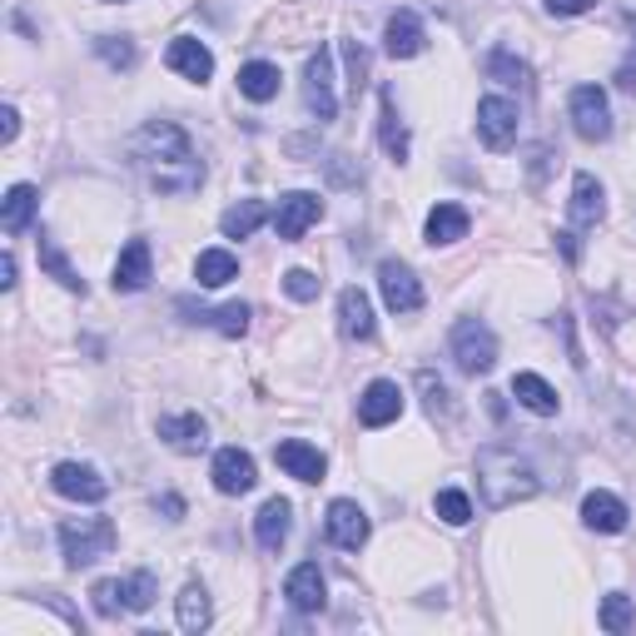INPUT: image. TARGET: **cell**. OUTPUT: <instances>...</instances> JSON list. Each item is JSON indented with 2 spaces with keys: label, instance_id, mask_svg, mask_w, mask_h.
I'll use <instances>...</instances> for the list:
<instances>
[{
  "label": "cell",
  "instance_id": "cell-1",
  "mask_svg": "<svg viewBox=\"0 0 636 636\" xmlns=\"http://www.w3.org/2000/svg\"><path fill=\"white\" fill-rule=\"evenodd\" d=\"M130 160L140 164L144 180L160 195H195L199 180H205V164H199L195 144H189V135L174 119H150L130 140Z\"/></svg>",
  "mask_w": 636,
  "mask_h": 636
},
{
  "label": "cell",
  "instance_id": "cell-2",
  "mask_svg": "<svg viewBox=\"0 0 636 636\" xmlns=\"http://www.w3.org/2000/svg\"><path fill=\"white\" fill-rule=\"evenodd\" d=\"M477 483H483L487 507H518L528 497H537V467L528 458H518L512 448H483L477 453Z\"/></svg>",
  "mask_w": 636,
  "mask_h": 636
},
{
  "label": "cell",
  "instance_id": "cell-3",
  "mask_svg": "<svg viewBox=\"0 0 636 636\" xmlns=\"http://www.w3.org/2000/svg\"><path fill=\"white\" fill-rule=\"evenodd\" d=\"M115 522L109 518H66L60 522V547H66V562L70 567H90L100 562L109 547H115Z\"/></svg>",
  "mask_w": 636,
  "mask_h": 636
},
{
  "label": "cell",
  "instance_id": "cell-4",
  "mask_svg": "<svg viewBox=\"0 0 636 636\" xmlns=\"http://www.w3.org/2000/svg\"><path fill=\"white\" fill-rule=\"evenodd\" d=\"M571 130L582 135L587 144L612 140V105L597 85H577L571 90Z\"/></svg>",
  "mask_w": 636,
  "mask_h": 636
},
{
  "label": "cell",
  "instance_id": "cell-5",
  "mask_svg": "<svg viewBox=\"0 0 636 636\" xmlns=\"http://www.w3.org/2000/svg\"><path fill=\"white\" fill-rule=\"evenodd\" d=\"M303 105L313 109V119H319V125H328V119L338 115V95H334V55H328V50L309 55V66H303Z\"/></svg>",
  "mask_w": 636,
  "mask_h": 636
},
{
  "label": "cell",
  "instance_id": "cell-6",
  "mask_svg": "<svg viewBox=\"0 0 636 636\" xmlns=\"http://www.w3.org/2000/svg\"><path fill=\"white\" fill-rule=\"evenodd\" d=\"M453 358L463 373H487V368L497 363V338L487 324H477V319H463V324L453 328Z\"/></svg>",
  "mask_w": 636,
  "mask_h": 636
},
{
  "label": "cell",
  "instance_id": "cell-7",
  "mask_svg": "<svg viewBox=\"0 0 636 636\" xmlns=\"http://www.w3.org/2000/svg\"><path fill=\"white\" fill-rule=\"evenodd\" d=\"M378 289H383V303H389L393 313H418L423 309V284H418V274H413L408 264H398V259H383V264H378Z\"/></svg>",
  "mask_w": 636,
  "mask_h": 636
},
{
  "label": "cell",
  "instance_id": "cell-8",
  "mask_svg": "<svg viewBox=\"0 0 636 636\" xmlns=\"http://www.w3.org/2000/svg\"><path fill=\"white\" fill-rule=\"evenodd\" d=\"M477 135H483L487 150H507V144L518 140V105L502 95L477 100Z\"/></svg>",
  "mask_w": 636,
  "mask_h": 636
},
{
  "label": "cell",
  "instance_id": "cell-9",
  "mask_svg": "<svg viewBox=\"0 0 636 636\" xmlns=\"http://www.w3.org/2000/svg\"><path fill=\"white\" fill-rule=\"evenodd\" d=\"M324 532H328V542H334V547L358 552L368 542V512L358 502H348V497H338V502H328Z\"/></svg>",
  "mask_w": 636,
  "mask_h": 636
},
{
  "label": "cell",
  "instance_id": "cell-10",
  "mask_svg": "<svg viewBox=\"0 0 636 636\" xmlns=\"http://www.w3.org/2000/svg\"><path fill=\"white\" fill-rule=\"evenodd\" d=\"M274 463H279L289 477H299V483H324V473H328V458L319 453L313 442H303V438L274 442Z\"/></svg>",
  "mask_w": 636,
  "mask_h": 636
},
{
  "label": "cell",
  "instance_id": "cell-11",
  "mask_svg": "<svg viewBox=\"0 0 636 636\" xmlns=\"http://www.w3.org/2000/svg\"><path fill=\"white\" fill-rule=\"evenodd\" d=\"M50 487L60 497H70V502H105V493H109V483L95 473V467H85V463H60L50 473Z\"/></svg>",
  "mask_w": 636,
  "mask_h": 636
},
{
  "label": "cell",
  "instance_id": "cell-12",
  "mask_svg": "<svg viewBox=\"0 0 636 636\" xmlns=\"http://www.w3.org/2000/svg\"><path fill=\"white\" fill-rule=\"evenodd\" d=\"M319 215H324V199L293 189V195H284L279 209H274V229H279L284 244H293V239H303V229H309Z\"/></svg>",
  "mask_w": 636,
  "mask_h": 636
},
{
  "label": "cell",
  "instance_id": "cell-13",
  "mask_svg": "<svg viewBox=\"0 0 636 636\" xmlns=\"http://www.w3.org/2000/svg\"><path fill=\"white\" fill-rule=\"evenodd\" d=\"M254 483H259L254 458H248L244 448H219V453H215V487H219V493H224V497H244Z\"/></svg>",
  "mask_w": 636,
  "mask_h": 636
},
{
  "label": "cell",
  "instance_id": "cell-14",
  "mask_svg": "<svg viewBox=\"0 0 636 636\" xmlns=\"http://www.w3.org/2000/svg\"><path fill=\"white\" fill-rule=\"evenodd\" d=\"M164 66H170L174 76L205 85V80L215 76V55H209L205 45L195 41V35H180V41H170V50H164Z\"/></svg>",
  "mask_w": 636,
  "mask_h": 636
},
{
  "label": "cell",
  "instance_id": "cell-15",
  "mask_svg": "<svg viewBox=\"0 0 636 636\" xmlns=\"http://www.w3.org/2000/svg\"><path fill=\"white\" fill-rule=\"evenodd\" d=\"M398 413H403V393H398V383H389V378L368 383L363 398H358V423H363V428H383V423H393Z\"/></svg>",
  "mask_w": 636,
  "mask_h": 636
},
{
  "label": "cell",
  "instance_id": "cell-16",
  "mask_svg": "<svg viewBox=\"0 0 636 636\" xmlns=\"http://www.w3.org/2000/svg\"><path fill=\"white\" fill-rule=\"evenodd\" d=\"M324 571H319V562H299V567L289 571V582H284V597H289L293 612H319L324 606Z\"/></svg>",
  "mask_w": 636,
  "mask_h": 636
},
{
  "label": "cell",
  "instance_id": "cell-17",
  "mask_svg": "<svg viewBox=\"0 0 636 636\" xmlns=\"http://www.w3.org/2000/svg\"><path fill=\"white\" fill-rule=\"evenodd\" d=\"M150 274H154L150 244H144V239H130V244L119 248V259H115V289L119 293H140L144 284H150Z\"/></svg>",
  "mask_w": 636,
  "mask_h": 636
},
{
  "label": "cell",
  "instance_id": "cell-18",
  "mask_svg": "<svg viewBox=\"0 0 636 636\" xmlns=\"http://www.w3.org/2000/svg\"><path fill=\"white\" fill-rule=\"evenodd\" d=\"M338 328H344V338H354V344H368V338H373V303H368L363 289L338 293Z\"/></svg>",
  "mask_w": 636,
  "mask_h": 636
},
{
  "label": "cell",
  "instance_id": "cell-19",
  "mask_svg": "<svg viewBox=\"0 0 636 636\" xmlns=\"http://www.w3.org/2000/svg\"><path fill=\"white\" fill-rule=\"evenodd\" d=\"M289 528H293V507L284 502V497H269V502L259 507V518H254V537H259V547L279 552L284 542H289Z\"/></svg>",
  "mask_w": 636,
  "mask_h": 636
},
{
  "label": "cell",
  "instance_id": "cell-20",
  "mask_svg": "<svg viewBox=\"0 0 636 636\" xmlns=\"http://www.w3.org/2000/svg\"><path fill=\"white\" fill-rule=\"evenodd\" d=\"M423 21L413 11H398L389 15V31H383V50L393 55V60H413V55H423Z\"/></svg>",
  "mask_w": 636,
  "mask_h": 636
},
{
  "label": "cell",
  "instance_id": "cell-21",
  "mask_svg": "<svg viewBox=\"0 0 636 636\" xmlns=\"http://www.w3.org/2000/svg\"><path fill=\"white\" fill-rule=\"evenodd\" d=\"M160 438L170 442L174 453H199L209 442V423L199 413H180V418H160Z\"/></svg>",
  "mask_w": 636,
  "mask_h": 636
},
{
  "label": "cell",
  "instance_id": "cell-22",
  "mask_svg": "<svg viewBox=\"0 0 636 636\" xmlns=\"http://www.w3.org/2000/svg\"><path fill=\"white\" fill-rule=\"evenodd\" d=\"M626 502L622 497H612V493H587V502H582V522L592 532H626Z\"/></svg>",
  "mask_w": 636,
  "mask_h": 636
},
{
  "label": "cell",
  "instance_id": "cell-23",
  "mask_svg": "<svg viewBox=\"0 0 636 636\" xmlns=\"http://www.w3.org/2000/svg\"><path fill=\"white\" fill-rule=\"evenodd\" d=\"M35 209H41L35 184H11V195H5V205H0V224H5V234H21V229H31Z\"/></svg>",
  "mask_w": 636,
  "mask_h": 636
},
{
  "label": "cell",
  "instance_id": "cell-24",
  "mask_svg": "<svg viewBox=\"0 0 636 636\" xmlns=\"http://www.w3.org/2000/svg\"><path fill=\"white\" fill-rule=\"evenodd\" d=\"M512 393H518V403L522 408H532L537 413V418H552V413H557V389H552L547 378H537V373H518L512 378Z\"/></svg>",
  "mask_w": 636,
  "mask_h": 636
},
{
  "label": "cell",
  "instance_id": "cell-25",
  "mask_svg": "<svg viewBox=\"0 0 636 636\" xmlns=\"http://www.w3.org/2000/svg\"><path fill=\"white\" fill-rule=\"evenodd\" d=\"M41 269L50 274V279L60 284V289H70V293H85V279H80V269H76V264L66 259V248L55 244L50 234H41Z\"/></svg>",
  "mask_w": 636,
  "mask_h": 636
},
{
  "label": "cell",
  "instance_id": "cell-26",
  "mask_svg": "<svg viewBox=\"0 0 636 636\" xmlns=\"http://www.w3.org/2000/svg\"><path fill=\"white\" fill-rule=\"evenodd\" d=\"M195 279H199V289H224L229 279H239V259L229 248H205L195 259Z\"/></svg>",
  "mask_w": 636,
  "mask_h": 636
},
{
  "label": "cell",
  "instance_id": "cell-27",
  "mask_svg": "<svg viewBox=\"0 0 636 636\" xmlns=\"http://www.w3.org/2000/svg\"><path fill=\"white\" fill-rule=\"evenodd\" d=\"M467 224H473V219H467L463 205H438L428 215V244L432 248H438V244H458V239L467 234Z\"/></svg>",
  "mask_w": 636,
  "mask_h": 636
},
{
  "label": "cell",
  "instance_id": "cell-28",
  "mask_svg": "<svg viewBox=\"0 0 636 636\" xmlns=\"http://www.w3.org/2000/svg\"><path fill=\"white\" fill-rule=\"evenodd\" d=\"M279 66H269V60H248L244 70H239V95H248V100H274L279 95Z\"/></svg>",
  "mask_w": 636,
  "mask_h": 636
},
{
  "label": "cell",
  "instance_id": "cell-29",
  "mask_svg": "<svg viewBox=\"0 0 636 636\" xmlns=\"http://www.w3.org/2000/svg\"><path fill=\"white\" fill-rule=\"evenodd\" d=\"M378 135H383V150H389V160H408V125L398 119V100H393V90H383V115H378Z\"/></svg>",
  "mask_w": 636,
  "mask_h": 636
},
{
  "label": "cell",
  "instance_id": "cell-30",
  "mask_svg": "<svg viewBox=\"0 0 636 636\" xmlns=\"http://www.w3.org/2000/svg\"><path fill=\"white\" fill-rule=\"evenodd\" d=\"M269 219V205L264 199H239V205H229L224 209V219H219V229H224L229 239H248L254 229Z\"/></svg>",
  "mask_w": 636,
  "mask_h": 636
},
{
  "label": "cell",
  "instance_id": "cell-31",
  "mask_svg": "<svg viewBox=\"0 0 636 636\" xmlns=\"http://www.w3.org/2000/svg\"><path fill=\"white\" fill-rule=\"evenodd\" d=\"M602 215H606L602 184H597L592 174H577V184H571V219H577V224H597Z\"/></svg>",
  "mask_w": 636,
  "mask_h": 636
},
{
  "label": "cell",
  "instance_id": "cell-32",
  "mask_svg": "<svg viewBox=\"0 0 636 636\" xmlns=\"http://www.w3.org/2000/svg\"><path fill=\"white\" fill-rule=\"evenodd\" d=\"M209 622H215V612H209V592H205L199 582H189V587L180 592V626L199 636Z\"/></svg>",
  "mask_w": 636,
  "mask_h": 636
},
{
  "label": "cell",
  "instance_id": "cell-33",
  "mask_svg": "<svg viewBox=\"0 0 636 636\" xmlns=\"http://www.w3.org/2000/svg\"><path fill=\"white\" fill-rule=\"evenodd\" d=\"M154 577L150 571H135V577H119V597H125V612H150L154 606Z\"/></svg>",
  "mask_w": 636,
  "mask_h": 636
},
{
  "label": "cell",
  "instance_id": "cell-34",
  "mask_svg": "<svg viewBox=\"0 0 636 636\" xmlns=\"http://www.w3.org/2000/svg\"><path fill=\"white\" fill-rule=\"evenodd\" d=\"M418 389H423V398H428V413L432 418H442V423H453V393H448V383H442L438 373H428V368H423L418 373Z\"/></svg>",
  "mask_w": 636,
  "mask_h": 636
},
{
  "label": "cell",
  "instance_id": "cell-35",
  "mask_svg": "<svg viewBox=\"0 0 636 636\" xmlns=\"http://www.w3.org/2000/svg\"><path fill=\"white\" fill-rule=\"evenodd\" d=\"M195 324H215L224 338H239V334H248V303H224L219 313H205V309H199Z\"/></svg>",
  "mask_w": 636,
  "mask_h": 636
},
{
  "label": "cell",
  "instance_id": "cell-36",
  "mask_svg": "<svg viewBox=\"0 0 636 636\" xmlns=\"http://www.w3.org/2000/svg\"><path fill=\"white\" fill-rule=\"evenodd\" d=\"M432 512H438L448 528H463L467 518H473V502H467V493H458V487H448V493L432 497Z\"/></svg>",
  "mask_w": 636,
  "mask_h": 636
},
{
  "label": "cell",
  "instance_id": "cell-37",
  "mask_svg": "<svg viewBox=\"0 0 636 636\" xmlns=\"http://www.w3.org/2000/svg\"><path fill=\"white\" fill-rule=\"evenodd\" d=\"M319 284H324V279H313L309 269H289V274H284V293H289V299H299V303L319 299Z\"/></svg>",
  "mask_w": 636,
  "mask_h": 636
},
{
  "label": "cell",
  "instance_id": "cell-38",
  "mask_svg": "<svg viewBox=\"0 0 636 636\" xmlns=\"http://www.w3.org/2000/svg\"><path fill=\"white\" fill-rule=\"evenodd\" d=\"M95 50L105 55V60H109V66H115V70H130V66H135V45H130V41H115V35H100V41H95Z\"/></svg>",
  "mask_w": 636,
  "mask_h": 636
},
{
  "label": "cell",
  "instance_id": "cell-39",
  "mask_svg": "<svg viewBox=\"0 0 636 636\" xmlns=\"http://www.w3.org/2000/svg\"><path fill=\"white\" fill-rule=\"evenodd\" d=\"M602 626L606 632H626V626H632V602H626L622 592H612L602 602Z\"/></svg>",
  "mask_w": 636,
  "mask_h": 636
},
{
  "label": "cell",
  "instance_id": "cell-40",
  "mask_svg": "<svg viewBox=\"0 0 636 636\" xmlns=\"http://www.w3.org/2000/svg\"><path fill=\"white\" fill-rule=\"evenodd\" d=\"M95 612L100 616H119L125 612V597H119V577H109V582H95Z\"/></svg>",
  "mask_w": 636,
  "mask_h": 636
},
{
  "label": "cell",
  "instance_id": "cell-41",
  "mask_svg": "<svg viewBox=\"0 0 636 636\" xmlns=\"http://www.w3.org/2000/svg\"><path fill=\"white\" fill-rule=\"evenodd\" d=\"M487 70H493V76H502V85H522V80H528V70H522L512 55H493V60H487Z\"/></svg>",
  "mask_w": 636,
  "mask_h": 636
},
{
  "label": "cell",
  "instance_id": "cell-42",
  "mask_svg": "<svg viewBox=\"0 0 636 636\" xmlns=\"http://www.w3.org/2000/svg\"><path fill=\"white\" fill-rule=\"evenodd\" d=\"M15 135H21V115L5 105L0 109V144H15Z\"/></svg>",
  "mask_w": 636,
  "mask_h": 636
},
{
  "label": "cell",
  "instance_id": "cell-43",
  "mask_svg": "<svg viewBox=\"0 0 636 636\" xmlns=\"http://www.w3.org/2000/svg\"><path fill=\"white\" fill-rule=\"evenodd\" d=\"M552 15H587L592 11V0H547Z\"/></svg>",
  "mask_w": 636,
  "mask_h": 636
},
{
  "label": "cell",
  "instance_id": "cell-44",
  "mask_svg": "<svg viewBox=\"0 0 636 636\" xmlns=\"http://www.w3.org/2000/svg\"><path fill=\"white\" fill-rule=\"evenodd\" d=\"M0 289H15V254L0 259Z\"/></svg>",
  "mask_w": 636,
  "mask_h": 636
},
{
  "label": "cell",
  "instance_id": "cell-45",
  "mask_svg": "<svg viewBox=\"0 0 636 636\" xmlns=\"http://www.w3.org/2000/svg\"><path fill=\"white\" fill-rule=\"evenodd\" d=\"M562 239V254H567V259H577V234H557Z\"/></svg>",
  "mask_w": 636,
  "mask_h": 636
},
{
  "label": "cell",
  "instance_id": "cell-46",
  "mask_svg": "<svg viewBox=\"0 0 636 636\" xmlns=\"http://www.w3.org/2000/svg\"><path fill=\"white\" fill-rule=\"evenodd\" d=\"M105 5H109V0H105Z\"/></svg>",
  "mask_w": 636,
  "mask_h": 636
}]
</instances>
